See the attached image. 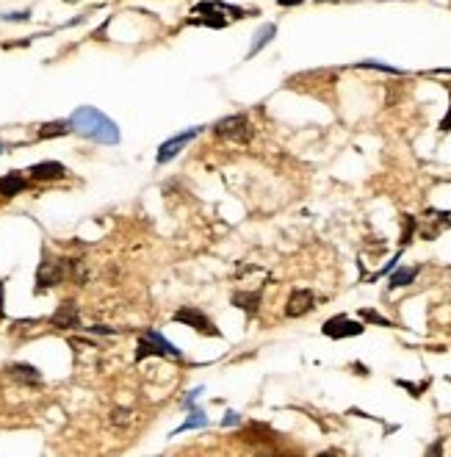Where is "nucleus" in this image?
Instances as JSON below:
<instances>
[{"label": "nucleus", "mask_w": 451, "mask_h": 457, "mask_svg": "<svg viewBox=\"0 0 451 457\" xmlns=\"http://www.w3.org/2000/svg\"><path fill=\"white\" fill-rule=\"evenodd\" d=\"M70 125L83 139L100 142V145H117L120 142V127L111 117H105L100 108L95 105H78L70 114Z\"/></svg>", "instance_id": "obj_1"}, {"label": "nucleus", "mask_w": 451, "mask_h": 457, "mask_svg": "<svg viewBox=\"0 0 451 457\" xmlns=\"http://www.w3.org/2000/svg\"><path fill=\"white\" fill-rule=\"evenodd\" d=\"M144 357H175V360H180L183 352L177 350L169 338H164L158 330H147L139 335V344H136V363H142Z\"/></svg>", "instance_id": "obj_2"}, {"label": "nucleus", "mask_w": 451, "mask_h": 457, "mask_svg": "<svg viewBox=\"0 0 451 457\" xmlns=\"http://www.w3.org/2000/svg\"><path fill=\"white\" fill-rule=\"evenodd\" d=\"M216 139H225V142H235V145H247L255 133L250 117L247 114H230L225 120H219L216 125L211 127Z\"/></svg>", "instance_id": "obj_3"}, {"label": "nucleus", "mask_w": 451, "mask_h": 457, "mask_svg": "<svg viewBox=\"0 0 451 457\" xmlns=\"http://www.w3.org/2000/svg\"><path fill=\"white\" fill-rule=\"evenodd\" d=\"M70 272V261L67 258H45L36 269V294H45L48 288L61 285Z\"/></svg>", "instance_id": "obj_4"}, {"label": "nucleus", "mask_w": 451, "mask_h": 457, "mask_svg": "<svg viewBox=\"0 0 451 457\" xmlns=\"http://www.w3.org/2000/svg\"><path fill=\"white\" fill-rule=\"evenodd\" d=\"M175 319L177 325H186V327H194L197 332L202 335H213V338H222V330L208 319V313L200 310V308H194V305H183V308H177L175 310Z\"/></svg>", "instance_id": "obj_5"}, {"label": "nucleus", "mask_w": 451, "mask_h": 457, "mask_svg": "<svg viewBox=\"0 0 451 457\" xmlns=\"http://www.w3.org/2000/svg\"><path fill=\"white\" fill-rule=\"evenodd\" d=\"M363 332H366V325L357 322V319H351V316H346V313H338V316L327 319L324 325H322V335L332 338V341L354 338V335H363Z\"/></svg>", "instance_id": "obj_6"}, {"label": "nucleus", "mask_w": 451, "mask_h": 457, "mask_svg": "<svg viewBox=\"0 0 451 457\" xmlns=\"http://www.w3.org/2000/svg\"><path fill=\"white\" fill-rule=\"evenodd\" d=\"M451 228V211H440V208H426L424 216L418 219V236L424 241H435L443 230Z\"/></svg>", "instance_id": "obj_7"}, {"label": "nucleus", "mask_w": 451, "mask_h": 457, "mask_svg": "<svg viewBox=\"0 0 451 457\" xmlns=\"http://www.w3.org/2000/svg\"><path fill=\"white\" fill-rule=\"evenodd\" d=\"M200 133H202V125H197V127H189V130H183V133H177V136H172V139H166V142L158 147L155 161H158V164H169V161H172V158H177V155H180V150H183L189 142H194Z\"/></svg>", "instance_id": "obj_8"}, {"label": "nucleus", "mask_w": 451, "mask_h": 457, "mask_svg": "<svg viewBox=\"0 0 451 457\" xmlns=\"http://www.w3.org/2000/svg\"><path fill=\"white\" fill-rule=\"evenodd\" d=\"M197 14H205V17H189L186 26H202V28H225L227 26V17L222 14V9L216 6V0H200L194 6Z\"/></svg>", "instance_id": "obj_9"}, {"label": "nucleus", "mask_w": 451, "mask_h": 457, "mask_svg": "<svg viewBox=\"0 0 451 457\" xmlns=\"http://www.w3.org/2000/svg\"><path fill=\"white\" fill-rule=\"evenodd\" d=\"M316 308V294L310 288H294L288 303H285V316L288 319H302Z\"/></svg>", "instance_id": "obj_10"}, {"label": "nucleus", "mask_w": 451, "mask_h": 457, "mask_svg": "<svg viewBox=\"0 0 451 457\" xmlns=\"http://www.w3.org/2000/svg\"><path fill=\"white\" fill-rule=\"evenodd\" d=\"M53 327H61V330H78L80 327V313H78V305L73 300L58 305V310L51 316Z\"/></svg>", "instance_id": "obj_11"}, {"label": "nucleus", "mask_w": 451, "mask_h": 457, "mask_svg": "<svg viewBox=\"0 0 451 457\" xmlns=\"http://www.w3.org/2000/svg\"><path fill=\"white\" fill-rule=\"evenodd\" d=\"M67 178V167L58 164V161H39L28 169V180H36V183H45V180H61Z\"/></svg>", "instance_id": "obj_12"}, {"label": "nucleus", "mask_w": 451, "mask_h": 457, "mask_svg": "<svg viewBox=\"0 0 451 457\" xmlns=\"http://www.w3.org/2000/svg\"><path fill=\"white\" fill-rule=\"evenodd\" d=\"M28 189V178L23 172H6L0 178V200H11L17 194H23Z\"/></svg>", "instance_id": "obj_13"}, {"label": "nucleus", "mask_w": 451, "mask_h": 457, "mask_svg": "<svg viewBox=\"0 0 451 457\" xmlns=\"http://www.w3.org/2000/svg\"><path fill=\"white\" fill-rule=\"evenodd\" d=\"M260 300H263L260 291H233V297H230L233 308L244 310L247 316H255V313L260 310Z\"/></svg>", "instance_id": "obj_14"}, {"label": "nucleus", "mask_w": 451, "mask_h": 457, "mask_svg": "<svg viewBox=\"0 0 451 457\" xmlns=\"http://www.w3.org/2000/svg\"><path fill=\"white\" fill-rule=\"evenodd\" d=\"M418 272H421V266H399V269H391V272H388V288L396 291V288L410 285L413 280L418 278Z\"/></svg>", "instance_id": "obj_15"}, {"label": "nucleus", "mask_w": 451, "mask_h": 457, "mask_svg": "<svg viewBox=\"0 0 451 457\" xmlns=\"http://www.w3.org/2000/svg\"><path fill=\"white\" fill-rule=\"evenodd\" d=\"M9 374L17 382H26V385H39V382H42L39 369L31 366V363H11V366H9Z\"/></svg>", "instance_id": "obj_16"}, {"label": "nucleus", "mask_w": 451, "mask_h": 457, "mask_svg": "<svg viewBox=\"0 0 451 457\" xmlns=\"http://www.w3.org/2000/svg\"><path fill=\"white\" fill-rule=\"evenodd\" d=\"M275 36H277L275 23H263V26L255 31V36H252V45H250V53H247V56H250V58H252V56H258V53L263 51V48H266V45H269Z\"/></svg>", "instance_id": "obj_17"}, {"label": "nucleus", "mask_w": 451, "mask_h": 457, "mask_svg": "<svg viewBox=\"0 0 451 457\" xmlns=\"http://www.w3.org/2000/svg\"><path fill=\"white\" fill-rule=\"evenodd\" d=\"M67 133H73V125H70V120H58V122H48V125L39 127L36 139H39V142H45V139H55V136H67Z\"/></svg>", "instance_id": "obj_18"}, {"label": "nucleus", "mask_w": 451, "mask_h": 457, "mask_svg": "<svg viewBox=\"0 0 451 457\" xmlns=\"http://www.w3.org/2000/svg\"><path fill=\"white\" fill-rule=\"evenodd\" d=\"M200 427H208V416H205V413H202L197 405H191V413H189V419H186V421H183V424L177 427L175 435H177V432H186V430H200Z\"/></svg>", "instance_id": "obj_19"}, {"label": "nucleus", "mask_w": 451, "mask_h": 457, "mask_svg": "<svg viewBox=\"0 0 451 457\" xmlns=\"http://www.w3.org/2000/svg\"><path fill=\"white\" fill-rule=\"evenodd\" d=\"M415 233H418V219H415L413 214H401V238H399L401 250L413 241V236H415Z\"/></svg>", "instance_id": "obj_20"}, {"label": "nucleus", "mask_w": 451, "mask_h": 457, "mask_svg": "<svg viewBox=\"0 0 451 457\" xmlns=\"http://www.w3.org/2000/svg\"><path fill=\"white\" fill-rule=\"evenodd\" d=\"M357 67L360 70H379V73H388V75H404V70L399 67H391V64H382V61H357Z\"/></svg>", "instance_id": "obj_21"}, {"label": "nucleus", "mask_w": 451, "mask_h": 457, "mask_svg": "<svg viewBox=\"0 0 451 457\" xmlns=\"http://www.w3.org/2000/svg\"><path fill=\"white\" fill-rule=\"evenodd\" d=\"M360 319H363V322H368V325H379V327H393V322H391V319H385L382 313H376V310H371V308H363V310H360Z\"/></svg>", "instance_id": "obj_22"}, {"label": "nucleus", "mask_w": 451, "mask_h": 457, "mask_svg": "<svg viewBox=\"0 0 451 457\" xmlns=\"http://www.w3.org/2000/svg\"><path fill=\"white\" fill-rule=\"evenodd\" d=\"M396 385L407 388V391H410V396H421L426 388H429V380H424L421 385H415V382H407V380H396Z\"/></svg>", "instance_id": "obj_23"}, {"label": "nucleus", "mask_w": 451, "mask_h": 457, "mask_svg": "<svg viewBox=\"0 0 451 457\" xmlns=\"http://www.w3.org/2000/svg\"><path fill=\"white\" fill-rule=\"evenodd\" d=\"M3 20H9V23H26V20H31V11H9V14H3Z\"/></svg>", "instance_id": "obj_24"}, {"label": "nucleus", "mask_w": 451, "mask_h": 457, "mask_svg": "<svg viewBox=\"0 0 451 457\" xmlns=\"http://www.w3.org/2000/svg\"><path fill=\"white\" fill-rule=\"evenodd\" d=\"M233 424H241V413H235V410H227L225 419H222V427H233Z\"/></svg>", "instance_id": "obj_25"}, {"label": "nucleus", "mask_w": 451, "mask_h": 457, "mask_svg": "<svg viewBox=\"0 0 451 457\" xmlns=\"http://www.w3.org/2000/svg\"><path fill=\"white\" fill-rule=\"evenodd\" d=\"M111 421H114V424H127V421H130V410H122V407L114 410V419H111Z\"/></svg>", "instance_id": "obj_26"}, {"label": "nucleus", "mask_w": 451, "mask_h": 457, "mask_svg": "<svg viewBox=\"0 0 451 457\" xmlns=\"http://www.w3.org/2000/svg\"><path fill=\"white\" fill-rule=\"evenodd\" d=\"M200 394H202V388H194V391H189V396L183 399V405H186V407H191V405H194V402H197V396H200Z\"/></svg>", "instance_id": "obj_27"}, {"label": "nucleus", "mask_w": 451, "mask_h": 457, "mask_svg": "<svg viewBox=\"0 0 451 457\" xmlns=\"http://www.w3.org/2000/svg\"><path fill=\"white\" fill-rule=\"evenodd\" d=\"M449 98H451V89H449ZM440 130H443V133H449L451 130V105H449V114L440 120Z\"/></svg>", "instance_id": "obj_28"}, {"label": "nucleus", "mask_w": 451, "mask_h": 457, "mask_svg": "<svg viewBox=\"0 0 451 457\" xmlns=\"http://www.w3.org/2000/svg\"><path fill=\"white\" fill-rule=\"evenodd\" d=\"M92 332H100V335H117L120 330H114V327H102V325H95V327H89Z\"/></svg>", "instance_id": "obj_29"}, {"label": "nucleus", "mask_w": 451, "mask_h": 457, "mask_svg": "<svg viewBox=\"0 0 451 457\" xmlns=\"http://www.w3.org/2000/svg\"><path fill=\"white\" fill-rule=\"evenodd\" d=\"M304 0H277V6H282V9H291V6H302Z\"/></svg>", "instance_id": "obj_30"}, {"label": "nucleus", "mask_w": 451, "mask_h": 457, "mask_svg": "<svg viewBox=\"0 0 451 457\" xmlns=\"http://www.w3.org/2000/svg\"><path fill=\"white\" fill-rule=\"evenodd\" d=\"M64 3H80V0H64Z\"/></svg>", "instance_id": "obj_31"}, {"label": "nucleus", "mask_w": 451, "mask_h": 457, "mask_svg": "<svg viewBox=\"0 0 451 457\" xmlns=\"http://www.w3.org/2000/svg\"><path fill=\"white\" fill-rule=\"evenodd\" d=\"M0 152H3V145H0Z\"/></svg>", "instance_id": "obj_32"}, {"label": "nucleus", "mask_w": 451, "mask_h": 457, "mask_svg": "<svg viewBox=\"0 0 451 457\" xmlns=\"http://www.w3.org/2000/svg\"><path fill=\"white\" fill-rule=\"evenodd\" d=\"M319 3H322V0H319Z\"/></svg>", "instance_id": "obj_33"}]
</instances>
